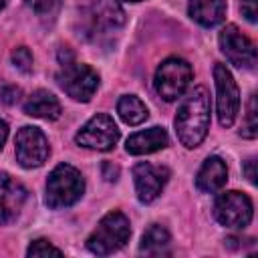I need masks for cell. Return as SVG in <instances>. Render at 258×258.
<instances>
[{
	"mask_svg": "<svg viewBox=\"0 0 258 258\" xmlns=\"http://www.w3.org/2000/svg\"><path fill=\"white\" fill-rule=\"evenodd\" d=\"M210 129V93L206 87H196L187 93L175 115V131L181 145L198 147Z\"/></svg>",
	"mask_w": 258,
	"mask_h": 258,
	"instance_id": "1",
	"label": "cell"
},
{
	"mask_svg": "<svg viewBox=\"0 0 258 258\" xmlns=\"http://www.w3.org/2000/svg\"><path fill=\"white\" fill-rule=\"evenodd\" d=\"M85 191V179L81 171L69 163L56 165L46 179V206L52 210L69 208L81 200Z\"/></svg>",
	"mask_w": 258,
	"mask_h": 258,
	"instance_id": "2",
	"label": "cell"
},
{
	"mask_svg": "<svg viewBox=\"0 0 258 258\" xmlns=\"http://www.w3.org/2000/svg\"><path fill=\"white\" fill-rule=\"evenodd\" d=\"M131 236L129 220L121 212H109L101 218L93 234L87 238V248L97 256H107L119 250Z\"/></svg>",
	"mask_w": 258,
	"mask_h": 258,
	"instance_id": "3",
	"label": "cell"
},
{
	"mask_svg": "<svg viewBox=\"0 0 258 258\" xmlns=\"http://www.w3.org/2000/svg\"><path fill=\"white\" fill-rule=\"evenodd\" d=\"M60 71L56 75V81L60 85V89L73 97L75 101H91V97L95 95L97 87H99V75L89 67V64H81L73 58V54H69L64 60H60Z\"/></svg>",
	"mask_w": 258,
	"mask_h": 258,
	"instance_id": "4",
	"label": "cell"
},
{
	"mask_svg": "<svg viewBox=\"0 0 258 258\" xmlns=\"http://www.w3.org/2000/svg\"><path fill=\"white\" fill-rule=\"evenodd\" d=\"M191 77L194 71L187 60L177 56L165 58L155 71V91L161 95V99L175 101L185 93Z\"/></svg>",
	"mask_w": 258,
	"mask_h": 258,
	"instance_id": "5",
	"label": "cell"
},
{
	"mask_svg": "<svg viewBox=\"0 0 258 258\" xmlns=\"http://www.w3.org/2000/svg\"><path fill=\"white\" fill-rule=\"evenodd\" d=\"M75 141L87 149L109 151L119 141V129H117L113 117H109L105 113H97L83 125V129L77 133Z\"/></svg>",
	"mask_w": 258,
	"mask_h": 258,
	"instance_id": "6",
	"label": "cell"
},
{
	"mask_svg": "<svg viewBox=\"0 0 258 258\" xmlns=\"http://www.w3.org/2000/svg\"><path fill=\"white\" fill-rule=\"evenodd\" d=\"M214 81H216V103H218V119L222 127H230L238 115L240 109V93H238V85L232 77V73L216 62L214 64Z\"/></svg>",
	"mask_w": 258,
	"mask_h": 258,
	"instance_id": "7",
	"label": "cell"
},
{
	"mask_svg": "<svg viewBox=\"0 0 258 258\" xmlns=\"http://www.w3.org/2000/svg\"><path fill=\"white\" fill-rule=\"evenodd\" d=\"M214 214L222 226L244 228L252 220V202L242 191H224L216 200Z\"/></svg>",
	"mask_w": 258,
	"mask_h": 258,
	"instance_id": "8",
	"label": "cell"
},
{
	"mask_svg": "<svg viewBox=\"0 0 258 258\" xmlns=\"http://www.w3.org/2000/svg\"><path fill=\"white\" fill-rule=\"evenodd\" d=\"M16 145V159L22 167H40L46 157H48V141L44 137V133L38 127H22L16 133L14 139Z\"/></svg>",
	"mask_w": 258,
	"mask_h": 258,
	"instance_id": "9",
	"label": "cell"
},
{
	"mask_svg": "<svg viewBox=\"0 0 258 258\" xmlns=\"http://www.w3.org/2000/svg\"><path fill=\"white\" fill-rule=\"evenodd\" d=\"M220 46L228 60L240 69H254L256 64V44L242 34L236 24H228L220 32Z\"/></svg>",
	"mask_w": 258,
	"mask_h": 258,
	"instance_id": "10",
	"label": "cell"
},
{
	"mask_svg": "<svg viewBox=\"0 0 258 258\" xmlns=\"http://www.w3.org/2000/svg\"><path fill=\"white\" fill-rule=\"evenodd\" d=\"M85 22L87 30L95 36H105L115 30H119L125 22V14L119 8L117 2L113 0H95L87 10H85Z\"/></svg>",
	"mask_w": 258,
	"mask_h": 258,
	"instance_id": "11",
	"label": "cell"
},
{
	"mask_svg": "<svg viewBox=\"0 0 258 258\" xmlns=\"http://www.w3.org/2000/svg\"><path fill=\"white\" fill-rule=\"evenodd\" d=\"M169 177V169L167 167H159V165H151V163H137L133 167V179H135V191L139 202L149 204L153 202L163 185L167 183Z\"/></svg>",
	"mask_w": 258,
	"mask_h": 258,
	"instance_id": "12",
	"label": "cell"
},
{
	"mask_svg": "<svg viewBox=\"0 0 258 258\" xmlns=\"http://www.w3.org/2000/svg\"><path fill=\"white\" fill-rule=\"evenodd\" d=\"M26 200V189L20 181L0 171V224L16 220Z\"/></svg>",
	"mask_w": 258,
	"mask_h": 258,
	"instance_id": "13",
	"label": "cell"
},
{
	"mask_svg": "<svg viewBox=\"0 0 258 258\" xmlns=\"http://www.w3.org/2000/svg\"><path fill=\"white\" fill-rule=\"evenodd\" d=\"M169 143V137L165 133L163 127H149L145 131L133 133L127 139V151L131 155H145V153H153L157 149H163Z\"/></svg>",
	"mask_w": 258,
	"mask_h": 258,
	"instance_id": "14",
	"label": "cell"
},
{
	"mask_svg": "<svg viewBox=\"0 0 258 258\" xmlns=\"http://www.w3.org/2000/svg\"><path fill=\"white\" fill-rule=\"evenodd\" d=\"M226 179H228V167H226L224 159L214 155V157H208L204 161V165L200 167L196 185H198V189H202L206 194H214L224 187Z\"/></svg>",
	"mask_w": 258,
	"mask_h": 258,
	"instance_id": "15",
	"label": "cell"
},
{
	"mask_svg": "<svg viewBox=\"0 0 258 258\" xmlns=\"http://www.w3.org/2000/svg\"><path fill=\"white\" fill-rule=\"evenodd\" d=\"M60 103L58 99L44 91V89H38L34 91L26 103H24V113L30 115V117H40V119H58L60 117Z\"/></svg>",
	"mask_w": 258,
	"mask_h": 258,
	"instance_id": "16",
	"label": "cell"
},
{
	"mask_svg": "<svg viewBox=\"0 0 258 258\" xmlns=\"http://www.w3.org/2000/svg\"><path fill=\"white\" fill-rule=\"evenodd\" d=\"M189 16L202 26H216L226 16V0H189Z\"/></svg>",
	"mask_w": 258,
	"mask_h": 258,
	"instance_id": "17",
	"label": "cell"
},
{
	"mask_svg": "<svg viewBox=\"0 0 258 258\" xmlns=\"http://www.w3.org/2000/svg\"><path fill=\"white\" fill-rule=\"evenodd\" d=\"M169 244H171L169 232L163 226L153 224L143 234L139 250L141 254H147V256H163V254H169Z\"/></svg>",
	"mask_w": 258,
	"mask_h": 258,
	"instance_id": "18",
	"label": "cell"
},
{
	"mask_svg": "<svg viewBox=\"0 0 258 258\" xmlns=\"http://www.w3.org/2000/svg\"><path fill=\"white\" fill-rule=\"evenodd\" d=\"M117 113L127 125H139L147 119V107L135 95H123L117 103Z\"/></svg>",
	"mask_w": 258,
	"mask_h": 258,
	"instance_id": "19",
	"label": "cell"
},
{
	"mask_svg": "<svg viewBox=\"0 0 258 258\" xmlns=\"http://www.w3.org/2000/svg\"><path fill=\"white\" fill-rule=\"evenodd\" d=\"M256 95L250 97L248 101V109H246V123L242 127V135L248 137V139H254L256 133H258V121H256Z\"/></svg>",
	"mask_w": 258,
	"mask_h": 258,
	"instance_id": "20",
	"label": "cell"
},
{
	"mask_svg": "<svg viewBox=\"0 0 258 258\" xmlns=\"http://www.w3.org/2000/svg\"><path fill=\"white\" fill-rule=\"evenodd\" d=\"M26 254H28V256H48V254L60 256V254H62V250H60V248H56V246H52L48 240L38 238V240H34V242L28 246V252H26Z\"/></svg>",
	"mask_w": 258,
	"mask_h": 258,
	"instance_id": "21",
	"label": "cell"
},
{
	"mask_svg": "<svg viewBox=\"0 0 258 258\" xmlns=\"http://www.w3.org/2000/svg\"><path fill=\"white\" fill-rule=\"evenodd\" d=\"M28 8H32V12H36L38 16H50L58 10L60 0H24Z\"/></svg>",
	"mask_w": 258,
	"mask_h": 258,
	"instance_id": "22",
	"label": "cell"
},
{
	"mask_svg": "<svg viewBox=\"0 0 258 258\" xmlns=\"http://www.w3.org/2000/svg\"><path fill=\"white\" fill-rule=\"evenodd\" d=\"M12 62L16 64V69H20L22 73H30L32 71V54L26 46H18L12 50Z\"/></svg>",
	"mask_w": 258,
	"mask_h": 258,
	"instance_id": "23",
	"label": "cell"
},
{
	"mask_svg": "<svg viewBox=\"0 0 258 258\" xmlns=\"http://www.w3.org/2000/svg\"><path fill=\"white\" fill-rule=\"evenodd\" d=\"M240 8H242V14L246 16V20L256 22V16H258V0H240Z\"/></svg>",
	"mask_w": 258,
	"mask_h": 258,
	"instance_id": "24",
	"label": "cell"
},
{
	"mask_svg": "<svg viewBox=\"0 0 258 258\" xmlns=\"http://www.w3.org/2000/svg\"><path fill=\"white\" fill-rule=\"evenodd\" d=\"M0 95H2V101H4L6 105H12V103H16V101H18L20 89H16V87H4Z\"/></svg>",
	"mask_w": 258,
	"mask_h": 258,
	"instance_id": "25",
	"label": "cell"
},
{
	"mask_svg": "<svg viewBox=\"0 0 258 258\" xmlns=\"http://www.w3.org/2000/svg\"><path fill=\"white\" fill-rule=\"evenodd\" d=\"M117 175H119V167L113 165L111 161H105V163H103V177H105L107 181H115Z\"/></svg>",
	"mask_w": 258,
	"mask_h": 258,
	"instance_id": "26",
	"label": "cell"
},
{
	"mask_svg": "<svg viewBox=\"0 0 258 258\" xmlns=\"http://www.w3.org/2000/svg\"><path fill=\"white\" fill-rule=\"evenodd\" d=\"M254 165H256L254 159H248L246 165H244V171H246V177H248L250 183H256V171H254Z\"/></svg>",
	"mask_w": 258,
	"mask_h": 258,
	"instance_id": "27",
	"label": "cell"
},
{
	"mask_svg": "<svg viewBox=\"0 0 258 258\" xmlns=\"http://www.w3.org/2000/svg\"><path fill=\"white\" fill-rule=\"evenodd\" d=\"M6 137H8V125H6V121H4V119H0V149L4 147Z\"/></svg>",
	"mask_w": 258,
	"mask_h": 258,
	"instance_id": "28",
	"label": "cell"
},
{
	"mask_svg": "<svg viewBox=\"0 0 258 258\" xmlns=\"http://www.w3.org/2000/svg\"><path fill=\"white\" fill-rule=\"evenodd\" d=\"M4 4H6V0H0V10L4 8Z\"/></svg>",
	"mask_w": 258,
	"mask_h": 258,
	"instance_id": "29",
	"label": "cell"
},
{
	"mask_svg": "<svg viewBox=\"0 0 258 258\" xmlns=\"http://www.w3.org/2000/svg\"><path fill=\"white\" fill-rule=\"evenodd\" d=\"M125 2H139V0H125Z\"/></svg>",
	"mask_w": 258,
	"mask_h": 258,
	"instance_id": "30",
	"label": "cell"
}]
</instances>
